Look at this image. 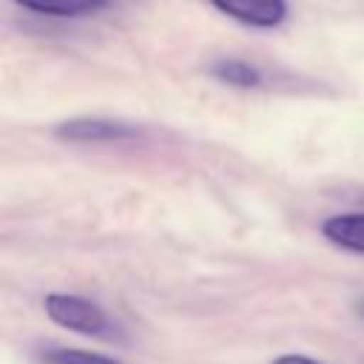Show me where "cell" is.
Instances as JSON below:
<instances>
[{
    "label": "cell",
    "mask_w": 364,
    "mask_h": 364,
    "mask_svg": "<svg viewBox=\"0 0 364 364\" xmlns=\"http://www.w3.org/2000/svg\"><path fill=\"white\" fill-rule=\"evenodd\" d=\"M43 307L54 324L71 333L94 336V338H114V324L108 313L91 299H82L74 293H48L43 299Z\"/></svg>",
    "instance_id": "obj_1"
},
{
    "label": "cell",
    "mask_w": 364,
    "mask_h": 364,
    "mask_svg": "<svg viewBox=\"0 0 364 364\" xmlns=\"http://www.w3.org/2000/svg\"><path fill=\"white\" fill-rule=\"evenodd\" d=\"M136 134H139L136 125L105 117H77L54 128V136L65 142H108V139H128Z\"/></svg>",
    "instance_id": "obj_2"
},
{
    "label": "cell",
    "mask_w": 364,
    "mask_h": 364,
    "mask_svg": "<svg viewBox=\"0 0 364 364\" xmlns=\"http://www.w3.org/2000/svg\"><path fill=\"white\" fill-rule=\"evenodd\" d=\"M210 6L253 28H276L287 17V0H210Z\"/></svg>",
    "instance_id": "obj_3"
},
{
    "label": "cell",
    "mask_w": 364,
    "mask_h": 364,
    "mask_svg": "<svg viewBox=\"0 0 364 364\" xmlns=\"http://www.w3.org/2000/svg\"><path fill=\"white\" fill-rule=\"evenodd\" d=\"M321 236L350 253H364V213H336L321 222Z\"/></svg>",
    "instance_id": "obj_4"
},
{
    "label": "cell",
    "mask_w": 364,
    "mask_h": 364,
    "mask_svg": "<svg viewBox=\"0 0 364 364\" xmlns=\"http://www.w3.org/2000/svg\"><path fill=\"white\" fill-rule=\"evenodd\" d=\"M14 3L26 11L46 17H85L111 6V0H14Z\"/></svg>",
    "instance_id": "obj_5"
},
{
    "label": "cell",
    "mask_w": 364,
    "mask_h": 364,
    "mask_svg": "<svg viewBox=\"0 0 364 364\" xmlns=\"http://www.w3.org/2000/svg\"><path fill=\"white\" fill-rule=\"evenodd\" d=\"M210 74L233 88H259L262 85V71L245 60H219V63H213Z\"/></svg>",
    "instance_id": "obj_6"
},
{
    "label": "cell",
    "mask_w": 364,
    "mask_h": 364,
    "mask_svg": "<svg viewBox=\"0 0 364 364\" xmlns=\"http://www.w3.org/2000/svg\"><path fill=\"white\" fill-rule=\"evenodd\" d=\"M40 358L43 364H125L119 358L91 353V350H77V347H46Z\"/></svg>",
    "instance_id": "obj_7"
},
{
    "label": "cell",
    "mask_w": 364,
    "mask_h": 364,
    "mask_svg": "<svg viewBox=\"0 0 364 364\" xmlns=\"http://www.w3.org/2000/svg\"><path fill=\"white\" fill-rule=\"evenodd\" d=\"M270 364H324L318 358H310V355H301V353H284L279 358H273Z\"/></svg>",
    "instance_id": "obj_8"
}]
</instances>
